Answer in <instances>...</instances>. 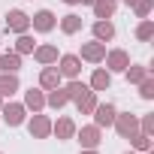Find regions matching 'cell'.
I'll list each match as a JSON object with an SVG mask.
<instances>
[{"mask_svg": "<svg viewBox=\"0 0 154 154\" xmlns=\"http://www.w3.org/2000/svg\"><path fill=\"white\" fill-rule=\"evenodd\" d=\"M94 39H100V42H112V39H115V24H112L109 18L94 21Z\"/></svg>", "mask_w": 154, "mask_h": 154, "instance_id": "obj_14", "label": "cell"}, {"mask_svg": "<svg viewBox=\"0 0 154 154\" xmlns=\"http://www.w3.org/2000/svg\"><path fill=\"white\" fill-rule=\"evenodd\" d=\"M124 75H127V82H130V85H139L145 75H151V72H148V66H142V63H127Z\"/></svg>", "mask_w": 154, "mask_h": 154, "instance_id": "obj_22", "label": "cell"}, {"mask_svg": "<svg viewBox=\"0 0 154 154\" xmlns=\"http://www.w3.org/2000/svg\"><path fill=\"white\" fill-rule=\"evenodd\" d=\"M30 27H33L36 33H48V30L57 27V15H54L51 9H39V12L30 15Z\"/></svg>", "mask_w": 154, "mask_h": 154, "instance_id": "obj_3", "label": "cell"}, {"mask_svg": "<svg viewBox=\"0 0 154 154\" xmlns=\"http://www.w3.org/2000/svg\"><path fill=\"white\" fill-rule=\"evenodd\" d=\"M112 127L118 130V136H121V139H130V136L139 130V115H130V112H124V115H121V112H118Z\"/></svg>", "mask_w": 154, "mask_h": 154, "instance_id": "obj_4", "label": "cell"}, {"mask_svg": "<svg viewBox=\"0 0 154 154\" xmlns=\"http://www.w3.org/2000/svg\"><path fill=\"white\" fill-rule=\"evenodd\" d=\"M151 9H154V0H136V3H133L136 18H148V15H151Z\"/></svg>", "mask_w": 154, "mask_h": 154, "instance_id": "obj_28", "label": "cell"}, {"mask_svg": "<svg viewBox=\"0 0 154 154\" xmlns=\"http://www.w3.org/2000/svg\"><path fill=\"white\" fill-rule=\"evenodd\" d=\"M139 97L142 100H154V79L151 75H145V79L139 82Z\"/></svg>", "mask_w": 154, "mask_h": 154, "instance_id": "obj_29", "label": "cell"}, {"mask_svg": "<svg viewBox=\"0 0 154 154\" xmlns=\"http://www.w3.org/2000/svg\"><path fill=\"white\" fill-rule=\"evenodd\" d=\"M0 106H3V97H0Z\"/></svg>", "mask_w": 154, "mask_h": 154, "instance_id": "obj_36", "label": "cell"}, {"mask_svg": "<svg viewBox=\"0 0 154 154\" xmlns=\"http://www.w3.org/2000/svg\"><path fill=\"white\" fill-rule=\"evenodd\" d=\"M6 30H12V33H27V30H30V15L21 12V9H9V12H6Z\"/></svg>", "mask_w": 154, "mask_h": 154, "instance_id": "obj_7", "label": "cell"}, {"mask_svg": "<svg viewBox=\"0 0 154 154\" xmlns=\"http://www.w3.org/2000/svg\"><path fill=\"white\" fill-rule=\"evenodd\" d=\"M60 3H66V6H75V3H79V0H60Z\"/></svg>", "mask_w": 154, "mask_h": 154, "instance_id": "obj_32", "label": "cell"}, {"mask_svg": "<svg viewBox=\"0 0 154 154\" xmlns=\"http://www.w3.org/2000/svg\"><path fill=\"white\" fill-rule=\"evenodd\" d=\"M109 85H112V72L109 69H94V75H91V91H109Z\"/></svg>", "mask_w": 154, "mask_h": 154, "instance_id": "obj_17", "label": "cell"}, {"mask_svg": "<svg viewBox=\"0 0 154 154\" xmlns=\"http://www.w3.org/2000/svg\"><path fill=\"white\" fill-rule=\"evenodd\" d=\"M151 36H154V21H151V18H142L139 27H136V39H139V42H148Z\"/></svg>", "mask_w": 154, "mask_h": 154, "instance_id": "obj_26", "label": "cell"}, {"mask_svg": "<svg viewBox=\"0 0 154 154\" xmlns=\"http://www.w3.org/2000/svg\"><path fill=\"white\" fill-rule=\"evenodd\" d=\"M18 91V75L15 72H0V97H12Z\"/></svg>", "mask_w": 154, "mask_h": 154, "instance_id": "obj_19", "label": "cell"}, {"mask_svg": "<svg viewBox=\"0 0 154 154\" xmlns=\"http://www.w3.org/2000/svg\"><path fill=\"white\" fill-rule=\"evenodd\" d=\"M91 115H94V124H97V127H112L118 109H115V103H97V109H94Z\"/></svg>", "mask_w": 154, "mask_h": 154, "instance_id": "obj_10", "label": "cell"}, {"mask_svg": "<svg viewBox=\"0 0 154 154\" xmlns=\"http://www.w3.org/2000/svg\"><path fill=\"white\" fill-rule=\"evenodd\" d=\"M0 154H3V151H0Z\"/></svg>", "mask_w": 154, "mask_h": 154, "instance_id": "obj_37", "label": "cell"}, {"mask_svg": "<svg viewBox=\"0 0 154 154\" xmlns=\"http://www.w3.org/2000/svg\"><path fill=\"white\" fill-rule=\"evenodd\" d=\"M139 130H142L145 136H154V115H145V118H139Z\"/></svg>", "mask_w": 154, "mask_h": 154, "instance_id": "obj_30", "label": "cell"}, {"mask_svg": "<svg viewBox=\"0 0 154 154\" xmlns=\"http://www.w3.org/2000/svg\"><path fill=\"white\" fill-rule=\"evenodd\" d=\"M0 115H3V121L9 127H18V124H24L27 109H24V103H3L0 106Z\"/></svg>", "mask_w": 154, "mask_h": 154, "instance_id": "obj_5", "label": "cell"}, {"mask_svg": "<svg viewBox=\"0 0 154 154\" xmlns=\"http://www.w3.org/2000/svg\"><path fill=\"white\" fill-rule=\"evenodd\" d=\"M54 66H57L60 75H66V79H79V72H82V57H79V54H60Z\"/></svg>", "mask_w": 154, "mask_h": 154, "instance_id": "obj_2", "label": "cell"}, {"mask_svg": "<svg viewBox=\"0 0 154 154\" xmlns=\"http://www.w3.org/2000/svg\"><path fill=\"white\" fill-rule=\"evenodd\" d=\"M115 3H118V0H97V3H94V15H97V21L112 18V15H115Z\"/></svg>", "mask_w": 154, "mask_h": 154, "instance_id": "obj_23", "label": "cell"}, {"mask_svg": "<svg viewBox=\"0 0 154 154\" xmlns=\"http://www.w3.org/2000/svg\"><path fill=\"white\" fill-rule=\"evenodd\" d=\"M33 57H36V63L39 66H48V63H57V45H36L33 48Z\"/></svg>", "mask_w": 154, "mask_h": 154, "instance_id": "obj_13", "label": "cell"}, {"mask_svg": "<svg viewBox=\"0 0 154 154\" xmlns=\"http://www.w3.org/2000/svg\"><path fill=\"white\" fill-rule=\"evenodd\" d=\"M66 103H69V97H66L63 88H51V91L45 94V106H51V109H63Z\"/></svg>", "mask_w": 154, "mask_h": 154, "instance_id": "obj_21", "label": "cell"}, {"mask_svg": "<svg viewBox=\"0 0 154 154\" xmlns=\"http://www.w3.org/2000/svg\"><path fill=\"white\" fill-rule=\"evenodd\" d=\"M18 69H21V54H15V51L0 54V72H18Z\"/></svg>", "mask_w": 154, "mask_h": 154, "instance_id": "obj_18", "label": "cell"}, {"mask_svg": "<svg viewBox=\"0 0 154 154\" xmlns=\"http://www.w3.org/2000/svg\"><path fill=\"white\" fill-rule=\"evenodd\" d=\"M75 139H79L82 148H100V142H103V127L88 124V127H82V130H75Z\"/></svg>", "mask_w": 154, "mask_h": 154, "instance_id": "obj_1", "label": "cell"}, {"mask_svg": "<svg viewBox=\"0 0 154 154\" xmlns=\"http://www.w3.org/2000/svg\"><path fill=\"white\" fill-rule=\"evenodd\" d=\"M79 57L88 60V63H103V57H106V42H100V39H94V42H82Z\"/></svg>", "mask_w": 154, "mask_h": 154, "instance_id": "obj_8", "label": "cell"}, {"mask_svg": "<svg viewBox=\"0 0 154 154\" xmlns=\"http://www.w3.org/2000/svg\"><path fill=\"white\" fill-rule=\"evenodd\" d=\"M51 133H54L60 142L72 139V136H75V124H72V118H57V121H51Z\"/></svg>", "mask_w": 154, "mask_h": 154, "instance_id": "obj_12", "label": "cell"}, {"mask_svg": "<svg viewBox=\"0 0 154 154\" xmlns=\"http://www.w3.org/2000/svg\"><path fill=\"white\" fill-rule=\"evenodd\" d=\"M124 3H127V6H133V3H136V0H124Z\"/></svg>", "mask_w": 154, "mask_h": 154, "instance_id": "obj_34", "label": "cell"}, {"mask_svg": "<svg viewBox=\"0 0 154 154\" xmlns=\"http://www.w3.org/2000/svg\"><path fill=\"white\" fill-rule=\"evenodd\" d=\"M60 30H63L66 36L79 33V30H82V15H75V12H66V15L60 18Z\"/></svg>", "mask_w": 154, "mask_h": 154, "instance_id": "obj_20", "label": "cell"}, {"mask_svg": "<svg viewBox=\"0 0 154 154\" xmlns=\"http://www.w3.org/2000/svg\"><path fill=\"white\" fill-rule=\"evenodd\" d=\"M27 130H30V136H33V139H48V136H51V118H48V115L33 112V118L27 121Z\"/></svg>", "mask_w": 154, "mask_h": 154, "instance_id": "obj_6", "label": "cell"}, {"mask_svg": "<svg viewBox=\"0 0 154 154\" xmlns=\"http://www.w3.org/2000/svg\"><path fill=\"white\" fill-rule=\"evenodd\" d=\"M60 79H63V75L57 72V66H54V63H48V66H42V72H39V88H42V91L60 88Z\"/></svg>", "mask_w": 154, "mask_h": 154, "instance_id": "obj_11", "label": "cell"}, {"mask_svg": "<svg viewBox=\"0 0 154 154\" xmlns=\"http://www.w3.org/2000/svg\"><path fill=\"white\" fill-rule=\"evenodd\" d=\"M42 106H45V94H42V88H30V91L24 94V109H30V112H42Z\"/></svg>", "mask_w": 154, "mask_h": 154, "instance_id": "obj_15", "label": "cell"}, {"mask_svg": "<svg viewBox=\"0 0 154 154\" xmlns=\"http://www.w3.org/2000/svg\"><path fill=\"white\" fill-rule=\"evenodd\" d=\"M79 3H88V6H94V3H97V0H79Z\"/></svg>", "mask_w": 154, "mask_h": 154, "instance_id": "obj_33", "label": "cell"}, {"mask_svg": "<svg viewBox=\"0 0 154 154\" xmlns=\"http://www.w3.org/2000/svg\"><path fill=\"white\" fill-rule=\"evenodd\" d=\"M33 48H36L33 36H30V33H18V39H15V54H33Z\"/></svg>", "mask_w": 154, "mask_h": 154, "instance_id": "obj_24", "label": "cell"}, {"mask_svg": "<svg viewBox=\"0 0 154 154\" xmlns=\"http://www.w3.org/2000/svg\"><path fill=\"white\" fill-rule=\"evenodd\" d=\"M72 103H75V109H79V115H91L97 109V91H85L79 100H72Z\"/></svg>", "mask_w": 154, "mask_h": 154, "instance_id": "obj_16", "label": "cell"}, {"mask_svg": "<svg viewBox=\"0 0 154 154\" xmlns=\"http://www.w3.org/2000/svg\"><path fill=\"white\" fill-rule=\"evenodd\" d=\"M130 145H133V151H148V148H154V142H151V136H145L142 130H136L133 136H130Z\"/></svg>", "mask_w": 154, "mask_h": 154, "instance_id": "obj_25", "label": "cell"}, {"mask_svg": "<svg viewBox=\"0 0 154 154\" xmlns=\"http://www.w3.org/2000/svg\"><path fill=\"white\" fill-rule=\"evenodd\" d=\"M124 154H139V151H124Z\"/></svg>", "mask_w": 154, "mask_h": 154, "instance_id": "obj_35", "label": "cell"}, {"mask_svg": "<svg viewBox=\"0 0 154 154\" xmlns=\"http://www.w3.org/2000/svg\"><path fill=\"white\" fill-rule=\"evenodd\" d=\"M106 69L109 72H124L127 69V63H130V54L124 51V48H112V51H106Z\"/></svg>", "mask_w": 154, "mask_h": 154, "instance_id": "obj_9", "label": "cell"}, {"mask_svg": "<svg viewBox=\"0 0 154 154\" xmlns=\"http://www.w3.org/2000/svg\"><path fill=\"white\" fill-rule=\"evenodd\" d=\"M79 154H100V151H97V148H82Z\"/></svg>", "mask_w": 154, "mask_h": 154, "instance_id": "obj_31", "label": "cell"}, {"mask_svg": "<svg viewBox=\"0 0 154 154\" xmlns=\"http://www.w3.org/2000/svg\"><path fill=\"white\" fill-rule=\"evenodd\" d=\"M63 91H66V97H69V100H79V97H82L85 91H91V88H88L85 82H79V79H69V85H66Z\"/></svg>", "mask_w": 154, "mask_h": 154, "instance_id": "obj_27", "label": "cell"}]
</instances>
